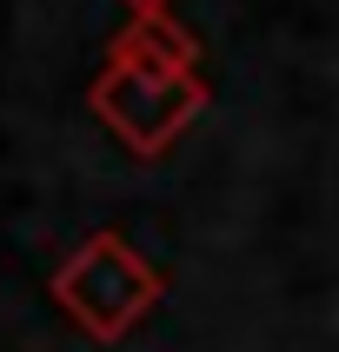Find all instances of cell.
Listing matches in <instances>:
<instances>
[{
    "label": "cell",
    "instance_id": "obj_1",
    "mask_svg": "<svg viewBox=\"0 0 339 352\" xmlns=\"http://www.w3.org/2000/svg\"><path fill=\"white\" fill-rule=\"evenodd\" d=\"M140 7H160V0H140Z\"/></svg>",
    "mask_w": 339,
    "mask_h": 352
}]
</instances>
